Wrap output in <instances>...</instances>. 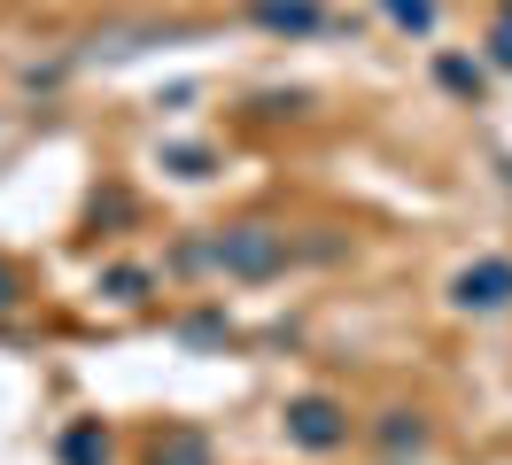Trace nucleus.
Returning a JSON list of instances; mask_svg holds the SVG:
<instances>
[{"label": "nucleus", "instance_id": "nucleus-1", "mask_svg": "<svg viewBox=\"0 0 512 465\" xmlns=\"http://www.w3.org/2000/svg\"><path fill=\"white\" fill-rule=\"evenodd\" d=\"M187 264H218L225 279H272V272H288V233L249 217V225H225L218 241L187 248Z\"/></svg>", "mask_w": 512, "mask_h": 465}, {"label": "nucleus", "instance_id": "nucleus-2", "mask_svg": "<svg viewBox=\"0 0 512 465\" xmlns=\"http://www.w3.org/2000/svg\"><path fill=\"white\" fill-rule=\"evenodd\" d=\"M288 442L295 450H342L350 442V411L334 396H295L288 403Z\"/></svg>", "mask_w": 512, "mask_h": 465}, {"label": "nucleus", "instance_id": "nucleus-3", "mask_svg": "<svg viewBox=\"0 0 512 465\" xmlns=\"http://www.w3.org/2000/svg\"><path fill=\"white\" fill-rule=\"evenodd\" d=\"M450 303L458 310H505L512 303V256H481L450 279Z\"/></svg>", "mask_w": 512, "mask_h": 465}, {"label": "nucleus", "instance_id": "nucleus-4", "mask_svg": "<svg viewBox=\"0 0 512 465\" xmlns=\"http://www.w3.org/2000/svg\"><path fill=\"white\" fill-rule=\"evenodd\" d=\"M148 465H210V434L202 427H163L148 442Z\"/></svg>", "mask_w": 512, "mask_h": 465}, {"label": "nucleus", "instance_id": "nucleus-5", "mask_svg": "<svg viewBox=\"0 0 512 465\" xmlns=\"http://www.w3.org/2000/svg\"><path fill=\"white\" fill-rule=\"evenodd\" d=\"M256 24L264 31H319L326 8L319 0H256Z\"/></svg>", "mask_w": 512, "mask_h": 465}, {"label": "nucleus", "instance_id": "nucleus-6", "mask_svg": "<svg viewBox=\"0 0 512 465\" xmlns=\"http://www.w3.org/2000/svg\"><path fill=\"white\" fill-rule=\"evenodd\" d=\"M381 442H388V450H419V442H427V419H419V411H388Z\"/></svg>", "mask_w": 512, "mask_h": 465}, {"label": "nucleus", "instance_id": "nucleus-7", "mask_svg": "<svg viewBox=\"0 0 512 465\" xmlns=\"http://www.w3.org/2000/svg\"><path fill=\"white\" fill-rule=\"evenodd\" d=\"M388 8V24H404V31H435V0H381Z\"/></svg>", "mask_w": 512, "mask_h": 465}, {"label": "nucleus", "instance_id": "nucleus-8", "mask_svg": "<svg viewBox=\"0 0 512 465\" xmlns=\"http://www.w3.org/2000/svg\"><path fill=\"white\" fill-rule=\"evenodd\" d=\"M101 287H109L117 303H140V295H148V272H140V264H117V272L101 279Z\"/></svg>", "mask_w": 512, "mask_h": 465}, {"label": "nucleus", "instance_id": "nucleus-9", "mask_svg": "<svg viewBox=\"0 0 512 465\" xmlns=\"http://www.w3.org/2000/svg\"><path fill=\"white\" fill-rule=\"evenodd\" d=\"M435 78H443L450 93H481V70H474V62H458V55H443V62H435Z\"/></svg>", "mask_w": 512, "mask_h": 465}, {"label": "nucleus", "instance_id": "nucleus-10", "mask_svg": "<svg viewBox=\"0 0 512 465\" xmlns=\"http://www.w3.org/2000/svg\"><path fill=\"white\" fill-rule=\"evenodd\" d=\"M489 62H497V70H512V0L497 8V24H489Z\"/></svg>", "mask_w": 512, "mask_h": 465}, {"label": "nucleus", "instance_id": "nucleus-11", "mask_svg": "<svg viewBox=\"0 0 512 465\" xmlns=\"http://www.w3.org/2000/svg\"><path fill=\"white\" fill-rule=\"evenodd\" d=\"M16 303V272H8V264H0V310Z\"/></svg>", "mask_w": 512, "mask_h": 465}]
</instances>
